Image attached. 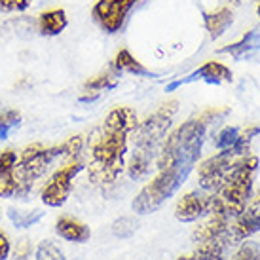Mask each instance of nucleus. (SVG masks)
I'll use <instances>...</instances> for the list:
<instances>
[{
    "label": "nucleus",
    "mask_w": 260,
    "mask_h": 260,
    "mask_svg": "<svg viewBox=\"0 0 260 260\" xmlns=\"http://www.w3.org/2000/svg\"><path fill=\"white\" fill-rule=\"evenodd\" d=\"M177 260H190V256H181V258H177Z\"/></svg>",
    "instance_id": "obj_32"
},
{
    "label": "nucleus",
    "mask_w": 260,
    "mask_h": 260,
    "mask_svg": "<svg viewBox=\"0 0 260 260\" xmlns=\"http://www.w3.org/2000/svg\"><path fill=\"white\" fill-rule=\"evenodd\" d=\"M114 86H116L114 74L103 73V74H99V76H95L93 80L86 82L84 89H86V91H95V93H99V91H105V89H112Z\"/></svg>",
    "instance_id": "obj_23"
},
{
    "label": "nucleus",
    "mask_w": 260,
    "mask_h": 260,
    "mask_svg": "<svg viewBox=\"0 0 260 260\" xmlns=\"http://www.w3.org/2000/svg\"><path fill=\"white\" fill-rule=\"evenodd\" d=\"M65 10H48L38 17V30L46 37H57L67 27Z\"/></svg>",
    "instance_id": "obj_16"
},
{
    "label": "nucleus",
    "mask_w": 260,
    "mask_h": 260,
    "mask_svg": "<svg viewBox=\"0 0 260 260\" xmlns=\"http://www.w3.org/2000/svg\"><path fill=\"white\" fill-rule=\"evenodd\" d=\"M205 127L207 123L202 118H196L190 122H184L166 139L158 156V167H164L171 161H184L190 166H196L202 152L203 139H205Z\"/></svg>",
    "instance_id": "obj_4"
},
{
    "label": "nucleus",
    "mask_w": 260,
    "mask_h": 260,
    "mask_svg": "<svg viewBox=\"0 0 260 260\" xmlns=\"http://www.w3.org/2000/svg\"><path fill=\"white\" fill-rule=\"evenodd\" d=\"M135 232H137V220L133 217H120L112 224V234L120 239L131 238Z\"/></svg>",
    "instance_id": "obj_22"
},
{
    "label": "nucleus",
    "mask_w": 260,
    "mask_h": 260,
    "mask_svg": "<svg viewBox=\"0 0 260 260\" xmlns=\"http://www.w3.org/2000/svg\"><path fill=\"white\" fill-rule=\"evenodd\" d=\"M256 169H258V158L245 156L241 159L228 182L209 196L207 213H222L228 218L241 215L251 198L253 177Z\"/></svg>",
    "instance_id": "obj_2"
},
{
    "label": "nucleus",
    "mask_w": 260,
    "mask_h": 260,
    "mask_svg": "<svg viewBox=\"0 0 260 260\" xmlns=\"http://www.w3.org/2000/svg\"><path fill=\"white\" fill-rule=\"evenodd\" d=\"M207 200H209V196H202L198 192L182 196L175 207V217L181 222H194L207 213Z\"/></svg>",
    "instance_id": "obj_11"
},
{
    "label": "nucleus",
    "mask_w": 260,
    "mask_h": 260,
    "mask_svg": "<svg viewBox=\"0 0 260 260\" xmlns=\"http://www.w3.org/2000/svg\"><path fill=\"white\" fill-rule=\"evenodd\" d=\"M139 0H97L93 6V19L105 32H116L123 27L125 17Z\"/></svg>",
    "instance_id": "obj_8"
},
{
    "label": "nucleus",
    "mask_w": 260,
    "mask_h": 260,
    "mask_svg": "<svg viewBox=\"0 0 260 260\" xmlns=\"http://www.w3.org/2000/svg\"><path fill=\"white\" fill-rule=\"evenodd\" d=\"M82 148H84V139L80 137V135H74V137H71L69 141L63 143V156L71 159L78 158Z\"/></svg>",
    "instance_id": "obj_27"
},
{
    "label": "nucleus",
    "mask_w": 260,
    "mask_h": 260,
    "mask_svg": "<svg viewBox=\"0 0 260 260\" xmlns=\"http://www.w3.org/2000/svg\"><path fill=\"white\" fill-rule=\"evenodd\" d=\"M177 101L164 103L152 116H148L145 122H141L135 127V150H143L148 154H154L158 145L164 141L169 125L173 122V116L177 112Z\"/></svg>",
    "instance_id": "obj_6"
},
{
    "label": "nucleus",
    "mask_w": 260,
    "mask_h": 260,
    "mask_svg": "<svg viewBox=\"0 0 260 260\" xmlns=\"http://www.w3.org/2000/svg\"><path fill=\"white\" fill-rule=\"evenodd\" d=\"M238 139H239L238 127H224L217 135V139H215V146H217L218 150H224V148H230V146L236 145Z\"/></svg>",
    "instance_id": "obj_25"
},
{
    "label": "nucleus",
    "mask_w": 260,
    "mask_h": 260,
    "mask_svg": "<svg viewBox=\"0 0 260 260\" xmlns=\"http://www.w3.org/2000/svg\"><path fill=\"white\" fill-rule=\"evenodd\" d=\"M21 122V114L17 110H0V141L8 139V133L17 127Z\"/></svg>",
    "instance_id": "obj_21"
},
{
    "label": "nucleus",
    "mask_w": 260,
    "mask_h": 260,
    "mask_svg": "<svg viewBox=\"0 0 260 260\" xmlns=\"http://www.w3.org/2000/svg\"><path fill=\"white\" fill-rule=\"evenodd\" d=\"M112 71H116L118 74L127 73V74H135V76H154V73H150L146 67L141 65L127 50L118 51V55L112 61Z\"/></svg>",
    "instance_id": "obj_18"
},
{
    "label": "nucleus",
    "mask_w": 260,
    "mask_h": 260,
    "mask_svg": "<svg viewBox=\"0 0 260 260\" xmlns=\"http://www.w3.org/2000/svg\"><path fill=\"white\" fill-rule=\"evenodd\" d=\"M226 230H228V217L222 213H209V218L194 232V241L205 243L213 239L224 238L226 239Z\"/></svg>",
    "instance_id": "obj_12"
},
{
    "label": "nucleus",
    "mask_w": 260,
    "mask_h": 260,
    "mask_svg": "<svg viewBox=\"0 0 260 260\" xmlns=\"http://www.w3.org/2000/svg\"><path fill=\"white\" fill-rule=\"evenodd\" d=\"M258 15H260V4H258Z\"/></svg>",
    "instance_id": "obj_33"
},
{
    "label": "nucleus",
    "mask_w": 260,
    "mask_h": 260,
    "mask_svg": "<svg viewBox=\"0 0 260 260\" xmlns=\"http://www.w3.org/2000/svg\"><path fill=\"white\" fill-rule=\"evenodd\" d=\"M190 171H192V166L182 161H171L167 166L159 167V173L133 200V211L139 215H148L158 211L181 188Z\"/></svg>",
    "instance_id": "obj_3"
},
{
    "label": "nucleus",
    "mask_w": 260,
    "mask_h": 260,
    "mask_svg": "<svg viewBox=\"0 0 260 260\" xmlns=\"http://www.w3.org/2000/svg\"><path fill=\"white\" fill-rule=\"evenodd\" d=\"M84 169V164L80 158H73L65 167L57 169L51 175V179L42 190V202L50 207H61L71 194L73 179Z\"/></svg>",
    "instance_id": "obj_7"
},
{
    "label": "nucleus",
    "mask_w": 260,
    "mask_h": 260,
    "mask_svg": "<svg viewBox=\"0 0 260 260\" xmlns=\"http://www.w3.org/2000/svg\"><path fill=\"white\" fill-rule=\"evenodd\" d=\"M55 232L67 241H73V243H84L91 238V232L84 222H80L73 217H61L55 222Z\"/></svg>",
    "instance_id": "obj_15"
},
{
    "label": "nucleus",
    "mask_w": 260,
    "mask_h": 260,
    "mask_svg": "<svg viewBox=\"0 0 260 260\" xmlns=\"http://www.w3.org/2000/svg\"><path fill=\"white\" fill-rule=\"evenodd\" d=\"M37 260H65V254L61 253V249L55 243L42 241L37 249Z\"/></svg>",
    "instance_id": "obj_24"
},
{
    "label": "nucleus",
    "mask_w": 260,
    "mask_h": 260,
    "mask_svg": "<svg viewBox=\"0 0 260 260\" xmlns=\"http://www.w3.org/2000/svg\"><path fill=\"white\" fill-rule=\"evenodd\" d=\"M10 254V241L8 238L0 232V260H6Z\"/></svg>",
    "instance_id": "obj_30"
},
{
    "label": "nucleus",
    "mask_w": 260,
    "mask_h": 260,
    "mask_svg": "<svg viewBox=\"0 0 260 260\" xmlns=\"http://www.w3.org/2000/svg\"><path fill=\"white\" fill-rule=\"evenodd\" d=\"M30 251H32V249H30V243H29V241H25V239H23V241H19V243L15 245L14 258H15V260H27V258L30 256Z\"/></svg>",
    "instance_id": "obj_29"
},
{
    "label": "nucleus",
    "mask_w": 260,
    "mask_h": 260,
    "mask_svg": "<svg viewBox=\"0 0 260 260\" xmlns=\"http://www.w3.org/2000/svg\"><path fill=\"white\" fill-rule=\"evenodd\" d=\"M32 0H0V12H23Z\"/></svg>",
    "instance_id": "obj_28"
},
{
    "label": "nucleus",
    "mask_w": 260,
    "mask_h": 260,
    "mask_svg": "<svg viewBox=\"0 0 260 260\" xmlns=\"http://www.w3.org/2000/svg\"><path fill=\"white\" fill-rule=\"evenodd\" d=\"M232 260H260V245L253 241H247L239 247V251L234 254Z\"/></svg>",
    "instance_id": "obj_26"
},
{
    "label": "nucleus",
    "mask_w": 260,
    "mask_h": 260,
    "mask_svg": "<svg viewBox=\"0 0 260 260\" xmlns=\"http://www.w3.org/2000/svg\"><path fill=\"white\" fill-rule=\"evenodd\" d=\"M17 161L14 150L0 152V198L15 196L17 192V181L14 177V167Z\"/></svg>",
    "instance_id": "obj_14"
},
{
    "label": "nucleus",
    "mask_w": 260,
    "mask_h": 260,
    "mask_svg": "<svg viewBox=\"0 0 260 260\" xmlns=\"http://www.w3.org/2000/svg\"><path fill=\"white\" fill-rule=\"evenodd\" d=\"M198 80H203L207 84H222V82H232V71L228 67H224L222 63H217V61H209L203 67H200L198 71L186 76V78L175 80L173 84L167 86V91H175L177 87L184 86V84H192V82H198Z\"/></svg>",
    "instance_id": "obj_10"
},
{
    "label": "nucleus",
    "mask_w": 260,
    "mask_h": 260,
    "mask_svg": "<svg viewBox=\"0 0 260 260\" xmlns=\"http://www.w3.org/2000/svg\"><path fill=\"white\" fill-rule=\"evenodd\" d=\"M260 51V32L258 30H249L245 37L241 38L239 42L228 44L218 50V53H228L234 59H253Z\"/></svg>",
    "instance_id": "obj_13"
},
{
    "label": "nucleus",
    "mask_w": 260,
    "mask_h": 260,
    "mask_svg": "<svg viewBox=\"0 0 260 260\" xmlns=\"http://www.w3.org/2000/svg\"><path fill=\"white\" fill-rule=\"evenodd\" d=\"M234 21V12L230 8H220L217 12L205 14V29L209 30V37L213 40H217L218 37H222L226 29Z\"/></svg>",
    "instance_id": "obj_17"
},
{
    "label": "nucleus",
    "mask_w": 260,
    "mask_h": 260,
    "mask_svg": "<svg viewBox=\"0 0 260 260\" xmlns=\"http://www.w3.org/2000/svg\"><path fill=\"white\" fill-rule=\"evenodd\" d=\"M139 125L137 114L127 107H118L107 116L103 127L91 141L89 181L99 186L114 184L123 171V156L127 148V135Z\"/></svg>",
    "instance_id": "obj_1"
},
{
    "label": "nucleus",
    "mask_w": 260,
    "mask_h": 260,
    "mask_svg": "<svg viewBox=\"0 0 260 260\" xmlns=\"http://www.w3.org/2000/svg\"><path fill=\"white\" fill-rule=\"evenodd\" d=\"M150 164H152V154L143 150H135L133 156H131L129 164H127V173L133 181H139L148 175L150 171Z\"/></svg>",
    "instance_id": "obj_19"
},
{
    "label": "nucleus",
    "mask_w": 260,
    "mask_h": 260,
    "mask_svg": "<svg viewBox=\"0 0 260 260\" xmlns=\"http://www.w3.org/2000/svg\"><path fill=\"white\" fill-rule=\"evenodd\" d=\"M63 156V145L50 146V148H44L42 145H30L21 152L19 159L15 161L14 167V177L17 181V192L15 196H23L29 192L32 188V182L40 179L50 164L55 158Z\"/></svg>",
    "instance_id": "obj_5"
},
{
    "label": "nucleus",
    "mask_w": 260,
    "mask_h": 260,
    "mask_svg": "<svg viewBox=\"0 0 260 260\" xmlns=\"http://www.w3.org/2000/svg\"><path fill=\"white\" fill-rule=\"evenodd\" d=\"M203 260H224L222 256H211V258H203Z\"/></svg>",
    "instance_id": "obj_31"
},
{
    "label": "nucleus",
    "mask_w": 260,
    "mask_h": 260,
    "mask_svg": "<svg viewBox=\"0 0 260 260\" xmlns=\"http://www.w3.org/2000/svg\"><path fill=\"white\" fill-rule=\"evenodd\" d=\"M260 232V196H256L253 202L247 203L241 215L236 217V222L228 224L226 230V243H238L249 236Z\"/></svg>",
    "instance_id": "obj_9"
},
{
    "label": "nucleus",
    "mask_w": 260,
    "mask_h": 260,
    "mask_svg": "<svg viewBox=\"0 0 260 260\" xmlns=\"http://www.w3.org/2000/svg\"><path fill=\"white\" fill-rule=\"evenodd\" d=\"M8 217H10V220H12L17 228H29V226H32V224H37L42 220L44 213L40 209H35V211L10 209L8 211Z\"/></svg>",
    "instance_id": "obj_20"
}]
</instances>
